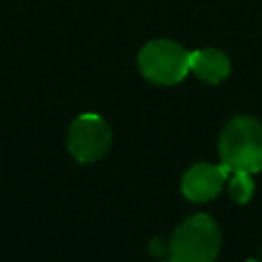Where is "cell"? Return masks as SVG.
<instances>
[{
    "instance_id": "52a82bcc",
    "label": "cell",
    "mask_w": 262,
    "mask_h": 262,
    "mask_svg": "<svg viewBox=\"0 0 262 262\" xmlns=\"http://www.w3.org/2000/svg\"><path fill=\"white\" fill-rule=\"evenodd\" d=\"M254 180H252V174L250 172H229L227 176V194L231 196V201H235L237 205H244L252 199L254 194Z\"/></svg>"
},
{
    "instance_id": "ba28073f",
    "label": "cell",
    "mask_w": 262,
    "mask_h": 262,
    "mask_svg": "<svg viewBox=\"0 0 262 262\" xmlns=\"http://www.w3.org/2000/svg\"><path fill=\"white\" fill-rule=\"evenodd\" d=\"M149 252L156 254V256H162V254L168 252V244H166L164 239H154L151 246H149Z\"/></svg>"
},
{
    "instance_id": "30bf717a",
    "label": "cell",
    "mask_w": 262,
    "mask_h": 262,
    "mask_svg": "<svg viewBox=\"0 0 262 262\" xmlns=\"http://www.w3.org/2000/svg\"><path fill=\"white\" fill-rule=\"evenodd\" d=\"M166 262H172V260H166Z\"/></svg>"
},
{
    "instance_id": "9c48e42d",
    "label": "cell",
    "mask_w": 262,
    "mask_h": 262,
    "mask_svg": "<svg viewBox=\"0 0 262 262\" xmlns=\"http://www.w3.org/2000/svg\"><path fill=\"white\" fill-rule=\"evenodd\" d=\"M246 262H262V260H246Z\"/></svg>"
},
{
    "instance_id": "8992f818",
    "label": "cell",
    "mask_w": 262,
    "mask_h": 262,
    "mask_svg": "<svg viewBox=\"0 0 262 262\" xmlns=\"http://www.w3.org/2000/svg\"><path fill=\"white\" fill-rule=\"evenodd\" d=\"M229 70H231V61L221 49L203 47L190 51V72L207 84L223 82L229 76Z\"/></svg>"
},
{
    "instance_id": "7a4b0ae2",
    "label": "cell",
    "mask_w": 262,
    "mask_h": 262,
    "mask_svg": "<svg viewBox=\"0 0 262 262\" xmlns=\"http://www.w3.org/2000/svg\"><path fill=\"white\" fill-rule=\"evenodd\" d=\"M219 248V225L207 213H196L184 219L168 242V254L172 262H215Z\"/></svg>"
},
{
    "instance_id": "5b68a950",
    "label": "cell",
    "mask_w": 262,
    "mask_h": 262,
    "mask_svg": "<svg viewBox=\"0 0 262 262\" xmlns=\"http://www.w3.org/2000/svg\"><path fill=\"white\" fill-rule=\"evenodd\" d=\"M227 176L229 172L223 164L215 166L209 162H199L182 174L180 190L192 203H207L223 190V186L227 184Z\"/></svg>"
},
{
    "instance_id": "3957f363",
    "label": "cell",
    "mask_w": 262,
    "mask_h": 262,
    "mask_svg": "<svg viewBox=\"0 0 262 262\" xmlns=\"http://www.w3.org/2000/svg\"><path fill=\"white\" fill-rule=\"evenodd\" d=\"M139 72L158 86H172L190 72V51L172 39H154L139 49Z\"/></svg>"
},
{
    "instance_id": "6da1fadb",
    "label": "cell",
    "mask_w": 262,
    "mask_h": 262,
    "mask_svg": "<svg viewBox=\"0 0 262 262\" xmlns=\"http://www.w3.org/2000/svg\"><path fill=\"white\" fill-rule=\"evenodd\" d=\"M219 158L227 172L262 170V123L254 117L231 119L219 137Z\"/></svg>"
},
{
    "instance_id": "277c9868",
    "label": "cell",
    "mask_w": 262,
    "mask_h": 262,
    "mask_svg": "<svg viewBox=\"0 0 262 262\" xmlns=\"http://www.w3.org/2000/svg\"><path fill=\"white\" fill-rule=\"evenodd\" d=\"M113 143V133L108 123L96 113H84L74 119L68 131V149L82 162L90 164L100 160Z\"/></svg>"
}]
</instances>
